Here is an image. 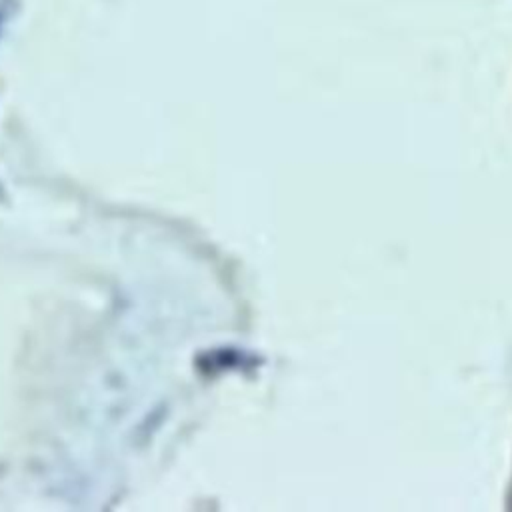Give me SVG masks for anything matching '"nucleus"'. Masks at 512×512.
<instances>
[]
</instances>
